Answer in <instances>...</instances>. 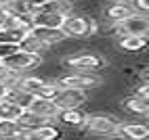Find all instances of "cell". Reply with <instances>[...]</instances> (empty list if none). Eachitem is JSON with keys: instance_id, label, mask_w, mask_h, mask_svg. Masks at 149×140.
I'll return each mask as SVG.
<instances>
[{"instance_id": "cell-1", "label": "cell", "mask_w": 149, "mask_h": 140, "mask_svg": "<svg viewBox=\"0 0 149 140\" xmlns=\"http://www.w3.org/2000/svg\"><path fill=\"white\" fill-rule=\"evenodd\" d=\"M40 63H42L40 54H32V52L19 50V48H15L13 52H8L4 57H0V65L13 73H27L32 69H36Z\"/></svg>"}, {"instance_id": "cell-2", "label": "cell", "mask_w": 149, "mask_h": 140, "mask_svg": "<svg viewBox=\"0 0 149 140\" xmlns=\"http://www.w3.org/2000/svg\"><path fill=\"white\" fill-rule=\"evenodd\" d=\"M59 88H72V90H95L99 86H103V77L97 73H86V71H74L65 73L55 82Z\"/></svg>"}, {"instance_id": "cell-3", "label": "cell", "mask_w": 149, "mask_h": 140, "mask_svg": "<svg viewBox=\"0 0 149 140\" xmlns=\"http://www.w3.org/2000/svg\"><path fill=\"white\" fill-rule=\"evenodd\" d=\"M61 32L65 36V40L69 38H88L91 34L97 32V23L93 21V19L88 17H82V15H67L63 19V25H61Z\"/></svg>"}, {"instance_id": "cell-4", "label": "cell", "mask_w": 149, "mask_h": 140, "mask_svg": "<svg viewBox=\"0 0 149 140\" xmlns=\"http://www.w3.org/2000/svg\"><path fill=\"white\" fill-rule=\"evenodd\" d=\"M82 128L86 132H91L93 136H113L118 134V128H120V121L111 115H103V113H97V115H86Z\"/></svg>"}, {"instance_id": "cell-5", "label": "cell", "mask_w": 149, "mask_h": 140, "mask_svg": "<svg viewBox=\"0 0 149 140\" xmlns=\"http://www.w3.org/2000/svg\"><path fill=\"white\" fill-rule=\"evenodd\" d=\"M65 65L74 71H86V73H97L107 65V61L101 54H95V52H76V54H69L65 59Z\"/></svg>"}, {"instance_id": "cell-6", "label": "cell", "mask_w": 149, "mask_h": 140, "mask_svg": "<svg viewBox=\"0 0 149 140\" xmlns=\"http://www.w3.org/2000/svg\"><path fill=\"white\" fill-rule=\"evenodd\" d=\"M118 34L122 36H141V38H147V32H149V23H147V15H141V13H132L130 17H126L122 23H118Z\"/></svg>"}, {"instance_id": "cell-7", "label": "cell", "mask_w": 149, "mask_h": 140, "mask_svg": "<svg viewBox=\"0 0 149 140\" xmlns=\"http://www.w3.org/2000/svg\"><path fill=\"white\" fill-rule=\"evenodd\" d=\"M88 94L84 90H72V88H61L55 98V105L59 107V111H67V109H82L86 105Z\"/></svg>"}, {"instance_id": "cell-8", "label": "cell", "mask_w": 149, "mask_h": 140, "mask_svg": "<svg viewBox=\"0 0 149 140\" xmlns=\"http://www.w3.org/2000/svg\"><path fill=\"white\" fill-rule=\"evenodd\" d=\"M25 109L29 113H34L36 117H40L42 121H55V117L59 115V107L55 105V101L40 98V96H32Z\"/></svg>"}, {"instance_id": "cell-9", "label": "cell", "mask_w": 149, "mask_h": 140, "mask_svg": "<svg viewBox=\"0 0 149 140\" xmlns=\"http://www.w3.org/2000/svg\"><path fill=\"white\" fill-rule=\"evenodd\" d=\"M32 25H40V27H51V29H61L65 15L55 13V11H46V8H38L29 15Z\"/></svg>"}, {"instance_id": "cell-10", "label": "cell", "mask_w": 149, "mask_h": 140, "mask_svg": "<svg viewBox=\"0 0 149 140\" xmlns=\"http://www.w3.org/2000/svg\"><path fill=\"white\" fill-rule=\"evenodd\" d=\"M29 34H32L36 40H40V44L44 48L57 46V44H61L63 40H65V36H63L61 29H51V27H40V25H32Z\"/></svg>"}, {"instance_id": "cell-11", "label": "cell", "mask_w": 149, "mask_h": 140, "mask_svg": "<svg viewBox=\"0 0 149 140\" xmlns=\"http://www.w3.org/2000/svg\"><path fill=\"white\" fill-rule=\"evenodd\" d=\"M118 134L124 136L126 140H147L149 138V128L145 123H136V121H124L118 128Z\"/></svg>"}, {"instance_id": "cell-12", "label": "cell", "mask_w": 149, "mask_h": 140, "mask_svg": "<svg viewBox=\"0 0 149 140\" xmlns=\"http://www.w3.org/2000/svg\"><path fill=\"white\" fill-rule=\"evenodd\" d=\"M134 11H132V6L130 4H109L105 11H103V17L107 19V23H122L126 17H130Z\"/></svg>"}, {"instance_id": "cell-13", "label": "cell", "mask_w": 149, "mask_h": 140, "mask_svg": "<svg viewBox=\"0 0 149 140\" xmlns=\"http://www.w3.org/2000/svg\"><path fill=\"white\" fill-rule=\"evenodd\" d=\"M86 119V113L82 109H67V111H59V115L55 117V121H59L65 128H80Z\"/></svg>"}, {"instance_id": "cell-14", "label": "cell", "mask_w": 149, "mask_h": 140, "mask_svg": "<svg viewBox=\"0 0 149 140\" xmlns=\"http://www.w3.org/2000/svg\"><path fill=\"white\" fill-rule=\"evenodd\" d=\"M27 36V29L19 27H0V46H13L17 48L19 42Z\"/></svg>"}, {"instance_id": "cell-15", "label": "cell", "mask_w": 149, "mask_h": 140, "mask_svg": "<svg viewBox=\"0 0 149 140\" xmlns=\"http://www.w3.org/2000/svg\"><path fill=\"white\" fill-rule=\"evenodd\" d=\"M21 113H23V107H19L13 98L0 101V121H17Z\"/></svg>"}, {"instance_id": "cell-16", "label": "cell", "mask_w": 149, "mask_h": 140, "mask_svg": "<svg viewBox=\"0 0 149 140\" xmlns=\"http://www.w3.org/2000/svg\"><path fill=\"white\" fill-rule=\"evenodd\" d=\"M32 138L34 140H59L61 138V130H59L53 121H44L38 128L32 130Z\"/></svg>"}, {"instance_id": "cell-17", "label": "cell", "mask_w": 149, "mask_h": 140, "mask_svg": "<svg viewBox=\"0 0 149 140\" xmlns=\"http://www.w3.org/2000/svg\"><path fill=\"white\" fill-rule=\"evenodd\" d=\"M44 82H46V79L40 77V75H21L15 88L21 90V92H25V94H29V96H34L38 90H40V86H42Z\"/></svg>"}, {"instance_id": "cell-18", "label": "cell", "mask_w": 149, "mask_h": 140, "mask_svg": "<svg viewBox=\"0 0 149 140\" xmlns=\"http://www.w3.org/2000/svg\"><path fill=\"white\" fill-rule=\"evenodd\" d=\"M147 46V38L141 36H122L120 38V48L126 52H139Z\"/></svg>"}, {"instance_id": "cell-19", "label": "cell", "mask_w": 149, "mask_h": 140, "mask_svg": "<svg viewBox=\"0 0 149 140\" xmlns=\"http://www.w3.org/2000/svg\"><path fill=\"white\" fill-rule=\"evenodd\" d=\"M122 107L126 109L128 113H132V115H147V111H149V103L141 101V98H136L134 94L128 96V98H124V101H122Z\"/></svg>"}, {"instance_id": "cell-20", "label": "cell", "mask_w": 149, "mask_h": 140, "mask_svg": "<svg viewBox=\"0 0 149 140\" xmlns=\"http://www.w3.org/2000/svg\"><path fill=\"white\" fill-rule=\"evenodd\" d=\"M19 50H25V52H32V54H42V50H44V46L40 44V40H36L32 34L27 32V36L19 42Z\"/></svg>"}, {"instance_id": "cell-21", "label": "cell", "mask_w": 149, "mask_h": 140, "mask_svg": "<svg viewBox=\"0 0 149 140\" xmlns=\"http://www.w3.org/2000/svg\"><path fill=\"white\" fill-rule=\"evenodd\" d=\"M40 123H44L40 117H36L34 113H29L27 109H23V113L19 115V119H17V126L19 128H23V130H34V128H38Z\"/></svg>"}, {"instance_id": "cell-22", "label": "cell", "mask_w": 149, "mask_h": 140, "mask_svg": "<svg viewBox=\"0 0 149 140\" xmlns=\"http://www.w3.org/2000/svg\"><path fill=\"white\" fill-rule=\"evenodd\" d=\"M59 88L55 82H44L42 86H40V90L34 94V96H40V98H48V101H55L57 98V94H59Z\"/></svg>"}, {"instance_id": "cell-23", "label": "cell", "mask_w": 149, "mask_h": 140, "mask_svg": "<svg viewBox=\"0 0 149 140\" xmlns=\"http://www.w3.org/2000/svg\"><path fill=\"white\" fill-rule=\"evenodd\" d=\"M17 121H0V140H8L17 134Z\"/></svg>"}, {"instance_id": "cell-24", "label": "cell", "mask_w": 149, "mask_h": 140, "mask_svg": "<svg viewBox=\"0 0 149 140\" xmlns=\"http://www.w3.org/2000/svg\"><path fill=\"white\" fill-rule=\"evenodd\" d=\"M132 11L134 13H141V15H147L149 11V0H132Z\"/></svg>"}, {"instance_id": "cell-25", "label": "cell", "mask_w": 149, "mask_h": 140, "mask_svg": "<svg viewBox=\"0 0 149 140\" xmlns=\"http://www.w3.org/2000/svg\"><path fill=\"white\" fill-rule=\"evenodd\" d=\"M134 96L141 98V101H145V103H149V88H147V84L134 88Z\"/></svg>"}, {"instance_id": "cell-26", "label": "cell", "mask_w": 149, "mask_h": 140, "mask_svg": "<svg viewBox=\"0 0 149 140\" xmlns=\"http://www.w3.org/2000/svg\"><path fill=\"white\" fill-rule=\"evenodd\" d=\"M46 2H48V0H23V4H25L32 13H34V11H38V8H42Z\"/></svg>"}, {"instance_id": "cell-27", "label": "cell", "mask_w": 149, "mask_h": 140, "mask_svg": "<svg viewBox=\"0 0 149 140\" xmlns=\"http://www.w3.org/2000/svg\"><path fill=\"white\" fill-rule=\"evenodd\" d=\"M11 11L8 8H4V6H0V27H4L6 23H8V19H11Z\"/></svg>"}, {"instance_id": "cell-28", "label": "cell", "mask_w": 149, "mask_h": 140, "mask_svg": "<svg viewBox=\"0 0 149 140\" xmlns=\"http://www.w3.org/2000/svg\"><path fill=\"white\" fill-rule=\"evenodd\" d=\"M8 94H11L8 84H6V82H0V101H2V98H8Z\"/></svg>"}, {"instance_id": "cell-29", "label": "cell", "mask_w": 149, "mask_h": 140, "mask_svg": "<svg viewBox=\"0 0 149 140\" xmlns=\"http://www.w3.org/2000/svg\"><path fill=\"white\" fill-rule=\"evenodd\" d=\"M111 4H132V0H109Z\"/></svg>"}, {"instance_id": "cell-30", "label": "cell", "mask_w": 149, "mask_h": 140, "mask_svg": "<svg viewBox=\"0 0 149 140\" xmlns=\"http://www.w3.org/2000/svg\"><path fill=\"white\" fill-rule=\"evenodd\" d=\"M13 2H17V0H0V6H4V8H8Z\"/></svg>"}, {"instance_id": "cell-31", "label": "cell", "mask_w": 149, "mask_h": 140, "mask_svg": "<svg viewBox=\"0 0 149 140\" xmlns=\"http://www.w3.org/2000/svg\"><path fill=\"white\" fill-rule=\"evenodd\" d=\"M109 140H126L124 136H120V134H113V136H107Z\"/></svg>"}]
</instances>
